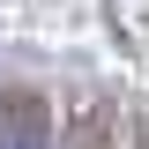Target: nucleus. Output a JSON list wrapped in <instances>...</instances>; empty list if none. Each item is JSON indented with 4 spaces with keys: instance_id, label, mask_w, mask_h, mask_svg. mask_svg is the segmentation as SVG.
I'll return each instance as SVG.
<instances>
[{
    "instance_id": "nucleus-2",
    "label": "nucleus",
    "mask_w": 149,
    "mask_h": 149,
    "mask_svg": "<svg viewBox=\"0 0 149 149\" xmlns=\"http://www.w3.org/2000/svg\"><path fill=\"white\" fill-rule=\"evenodd\" d=\"M0 142L8 149H60L52 142V104L37 90H0Z\"/></svg>"
},
{
    "instance_id": "nucleus-1",
    "label": "nucleus",
    "mask_w": 149,
    "mask_h": 149,
    "mask_svg": "<svg viewBox=\"0 0 149 149\" xmlns=\"http://www.w3.org/2000/svg\"><path fill=\"white\" fill-rule=\"evenodd\" d=\"M60 149H119V97H104V90H82V97L67 104Z\"/></svg>"
}]
</instances>
